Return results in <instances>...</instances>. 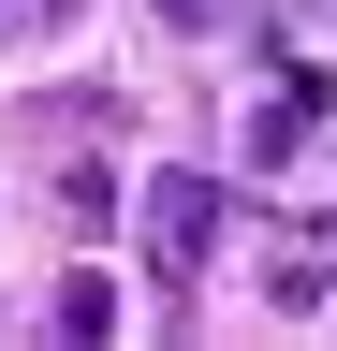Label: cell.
Listing matches in <instances>:
<instances>
[{"label": "cell", "mask_w": 337, "mask_h": 351, "mask_svg": "<svg viewBox=\"0 0 337 351\" xmlns=\"http://www.w3.org/2000/svg\"><path fill=\"white\" fill-rule=\"evenodd\" d=\"M205 249H220V191H205L191 161H176V176H147V263H161V278H191Z\"/></svg>", "instance_id": "obj_1"}, {"label": "cell", "mask_w": 337, "mask_h": 351, "mask_svg": "<svg viewBox=\"0 0 337 351\" xmlns=\"http://www.w3.org/2000/svg\"><path fill=\"white\" fill-rule=\"evenodd\" d=\"M308 132H323V73H279V88H249V161H293V147H308Z\"/></svg>", "instance_id": "obj_2"}, {"label": "cell", "mask_w": 337, "mask_h": 351, "mask_svg": "<svg viewBox=\"0 0 337 351\" xmlns=\"http://www.w3.org/2000/svg\"><path fill=\"white\" fill-rule=\"evenodd\" d=\"M59 337H117V278H103V263L59 278Z\"/></svg>", "instance_id": "obj_3"}, {"label": "cell", "mask_w": 337, "mask_h": 351, "mask_svg": "<svg viewBox=\"0 0 337 351\" xmlns=\"http://www.w3.org/2000/svg\"><path fill=\"white\" fill-rule=\"evenodd\" d=\"M161 15H205V0H161Z\"/></svg>", "instance_id": "obj_4"}]
</instances>
